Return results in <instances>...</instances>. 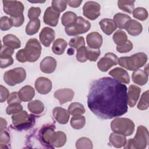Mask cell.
<instances>
[{
	"label": "cell",
	"instance_id": "cell-1",
	"mask_svg": "<svg viewBox=\"0 0 149 149\" xmlns=\"http://www.w3.org/2000/svg\"><path fill=\"white\" fill-rule=\"evenodd\" d=\"M127 87L109 77L94 80L87 95L90 110L101 119H111L127 112Z\"/></svg>",
	"mask_w": 149,
	"mask_h": 149
},
{
	"label": "cell",
	"instance_id": "cell-2",
	"mask_svg": "<svg viewBox=\"0 0 149 149\" xmlns=\"http://www.w3.org/2000/svg\"><path fill=\"white\" fill-rule=\"evenodd\" d=\"M149 133L147 127L143 125L137 127L135 136L129 139L123 146L125 149H144L148 144Z\"/></svg>",
	"mask_w": 149,
	"mask_h": 149
},
{
	"label": "cell",
	"instance_id": "cell-3",
	"mask_svg": "<svg viewBox=\"0 0 149 149\" xmlns=\"http://www.w3.org/2000/svg\"><path fill=\"white\" fill-rule=\"evenodd\" d=\"M147 55L143 52H137L130 56H122L118 58V63L129 70H135L143 67L147 61Z\"/></svg>",
	"mask_w": 149,
	"mask_h": 149
},
{
	"label": "cell",
	"instance_id": "cell-4",
	"mask_svg": "<svg viewBox=\"0 0 149 149\" xmlns=\"http://www.w3.org/2000/svg\"><path fill=\"white\" fill-rule=\"evenodd\" d=\"M134 123L126 118H115L111 122V130L116 133L126 136L132 135L134 131Z\"/></svg>",
	"mask_w": 149,
	"mask_h": 149
},
{
	"label": "cell",
	"instance_id": "cell-5",
	"mask_svg": "<svg viewBox=\"0 0 149 149\" xmlns=\"http://www.w3.org/2000/svg\"><path fill=\"white\" fill-rule=\"evenodd\" d=\"M34 116L27 113L26 111L13 114L12 116V124L14 127L18 130L29 129L34 123Z\"/></svg>",
	"mask_w": 149,
	"mask_h": 149
},
{
	"label": "cell",
	"instance_id": "cell-6",
	"mask_svg": "<svg viewBox=\"0 0 149 149\" xmlns=\"http://www.w3.org/2000/svg\"><path fill=\"white\" fill-rule=\"evenodd\" d=\"M4 81L10 86H14L24 81L26 78V72L22 67L15 68L5 72L3 76Z\"/></svg>",
	"mask_w": 149,
	"mask_h": 149
},
{
	"label": "cell",
	"instance_id": "cell-7",
	"mask_svg": "<svg viewBox=\"0 0 149 149\" xmlns=\"http://www.w3.org/2000/svg\"><path fill=\"white\" fill-rule=\"evenodd\" d=\"M41 46L36 38H30L26 42L24 51L27 61L34 62L37 61L41 53Z\"/></svg>",
	"mask_w": 149,
	"mask_h": 149
},
{
	"label": "cell",
	"instance_id": "cell-8",
	"mask_svg": "<svg viewBox=\"0 0 149 149\" xmlns=\"http://www.w3.org/2000/svg\"><path fill=\"white\" fill-rule=\"evenodd\" d=\"M90 27L91 24L88 20L81 16H79L73 24L65 28V31L69 36H74L86 33L90 29Z\"/></svg>",
	"mask_w": 149,
	"mask_h": 149
},
{
	"label": "cell",
	"instance_id": "cell-9",
	"mask_svg": "<svg viewBox=\"0 0 149 149\" xmlns=\"http://www.w3.org/2000/svg\"><path fill=\"white\" fill-rule=\"evenodd\" d=\"M3 12L10 17H19L23 15L24 6L17 1H2Z\"/></svg>",
	"mask_w": 149,
	"mask_h": 149
},
{
	"label": "cell",
	"instance_id": "cell-10",
	"mask_svg": "<svg viewBox=\"0 0 149 149\" xmlns=\"http://www.w3.org/2000/svg\"><path fill=\"white\" fill-rule=\"evenodd\" d=\"M100 5L95 1H87L83 6V15L87 19L94 20L100 16Z\"/></svg>",
	"mask_w": 149,
	"mask_h": 149
},
{
	"label": "cell",
	"instance_id": "cell-11",
	"mask_svg": "<svg viewBox=\"0 0 149 149\" xmlns=\"http://www.w3.org/2000/svg\"><path fill=\"white\" fill-rule=\"evenodd\" d=\"M118 63V58L113 53L108 52L105 54L97 63V67L101 72H107L111 67Z\"/></svg>",
	"mask_w": 149,
	"mask_h": 149
},
{
	"label": "cell",
	"instance_id": "cell-12",
	"mask_svg": "<svg viewBox=\"0 0 149 149\" xmlns=\"http://www.w3.org/2000/svg\"><path fill=\"white\" fill-rule=\"evenodd\" d=\"M60 13L55 10L52 6H49L45 10L43 20L45 24L51 27H55L58 23Z\"/></svg>",
	"mask_w": 149,
	"mask_h": 149
},
{
	"label": "cell",
	"instance_id": "cell-13",
	"mask_svg": "<svg viewBox=\"0 0 149 149\" xmlns=\"http://www.w3.org/2000/svg\"><path fill=\"white\" fill-rule=\"evenodd\" d=\"M35 88L41 94H47L52 90V84L51 81L47 77H38L35 81Z\"/></svg>",
	"mask_w": 149,
	"mask_h": 149
},
{
	"label": "cell",
	"instance_id": "cell-14",
	"mask_svg": "<svg viewBox=\"0 0 149 149\" xmlns=\"http://www.w3.org/2000/svg\"><path fill=\"white\" fill-rule=\"evenodd\" d=\"M54 97L57 99L60 105L71 101L74 95V92L70 88H61L58 89L54 93Z\"/></svg>",
	"mask_w": 149,
	"mask_h": 149
},
{
	"label": "cell",
	"instance_id": "cell-15",
	"mask_svg": "<svg viewBox=\"0 0 149 149\" xmlns=\"http://www.w3.org/2000/svg\"><path fill=\"white\" fill-rule=\"evenodd\" d=\"M55 37V31L49 27H44L39 34V39L41 43L46 47H49L54 41Z\"/></svg>",
	"mask_w": 149,
	"mask_h": 149
},
{
	"label": "cell",
	"instance_id": "cell-16",
	"mask_svg": "<svg viewBox=\"0 0 149 149\" xmlns=\"http://www.w3.org/2000/svg\"><path fill=\"white\" fill-rule=\"evenodd\" d=\"M57 62L51 56L45 57L40 63L41 71L44 73L50 74L53 73L56 68Z\"/></svg>",
	"mask_w": 149,
	"mask_h": 149
},
{
	"label": "cell",
	"instance_id": "cell-17",
	"mask_svg": "<svg viewBox=\"0 0 149 149\" xmlns=\"http://www.w3.org/2000/svg\"><path fill=\"white\" fill-rule=\"evenodd\" d=\"M141 93V88L134 84H131L128 88L127 93V105L133 108L137 102L140 94Z\"/></svg>",
	"mask_w": 149,
	"mask_h": 149
},
{
	"label": "cell",
	"instance_id": "cell-18",
	"mask_svg": "<svg viewBox=\"0 0 149 149\" xmlns=\"http://www.w3.org/2000/svg\"><path fill=\"white\" fill-rule=\"evenodd\" d=\"M109 74L116 80L124 84H129L130 77L127 72L120 68H115L109 72Z\"/></svg>",
	"mask_w": 149,
	"mask_h": 149
},
{
	"label": "cell",
	"instance_id": "cell-19",
	"mask_svg": "<svg viewBox=\"0 0 149 149\" xmlns=\"http://www.w3.org/2000/svg\"><path fill=\"white\" fill-rule=\"evenodd\" d=\"M86 41L88 47L92 49H99L103 42L102 36L97 31H94L87 34Z\"/></svg>",
	"mask_w": 149,
	"mask_h": 149
},
{
	"label": "cell",
	"instance_id": "cell-20",
	"mask_svg": "<svg viewBox=\"0 0 149 149\" xmlns=\"http://www.w3.org/2000/svg\"><path fill=\"white\" fill-rule=\"evenodd\" d=\"M52 114L54 119L60 124H66L69 120V113L68 111L59 107L54 108L52 110Z\"/></svg>",
	"mask_w": 149,
	"mask_h": 149
},
{
	"label": "cell",
	"instance_id": "cell-21",
	"mask_svg": "<svg viewBox=\"0 0 149 149\" xmlns=\"http://www.w3.org/2000/svg\"><path fill=\"white\" fill-rule=\"evenodd\" d=\"M66 135L62 131L54 132L51 136L49 146L51 147H61L63 146L66 142Z\"/></svg>",
	"mask_w": 149,
	"mask_h": 149
},
{
	"label": "cell",
	"instance_id": "cell-22",
	"mask_svg": "<svg viewBox=\"0 0 149 149\" xmlns=\"http://www.w3.org/2000/svg\"><path fill=\"white\" fill-rule=\"evenodd\" d=\"M125 29H126L128 34L130 36H137L141 33L143 26L137 20L131 19L126 24Z\"/></svg>",
	"mask_w": 149,
	"mask_h": 149
},
{
	"label": "cell",
	"instance_id": "cell-23",
	"mask_svg": "<svg viewBox=\"0 0 149 149\" xmlns=\"http://www.w3.org/2000/svg\"><path fill=\"white\" fill-rule=\"evenodd\" d=\"M101 30L107 36L111 35L117 29L114 21L111 19L105 18L101 20L99 22Z\"/></svg>",
	"mask_w": 149,
	"mask_h": 149
},
{
	"label": "cell",
	"instance_id": "cell-24",
	"mask_svg": "<svg viewBox=\"0 0 149 149\" xmlns=\"http://www.w3.org/2000/svg\"><path fill=\"white\" fill-rule=\"evenodd\" d=\"M19 97L22 101H30L35 95L34 88L30 85H26L22 87L18 92Z\"/></svg>",
	"mask_w": 149,
	"mask_h": 149
},
{
	"label": "cell",
	"instance_id": "cell-25",
	"mask_svg": "<svg viewBox=\"0 0 149 149\" xmlns=\"http://www.w3.org/2000/svg\"><path fill=\"white\" fill-rule=\"evenodd\" d=\"M55 127L54 125L44 126L40 131L39 136L41 141L45 144L49 146V141L52 135L54 133Z\"/></svg>",
	"mask_w": 149,
	"mask_h": 149
},
{
	"label": "cell",
	"instance_id": "cell-26",
	"mask_svg": "<svg viewBox=\"0 0 149 149\" xmlns=\"http://www.w3.org/2000/svg\"><path fill=\"white\" fill-rule=\"evenodd\" d=\"M148 74L145 73L144 70L140 69H138L133 71L132 79L133 81L139 86H143L145 85L148 79Z\"/></svg>",
	"mask_w": 149,
	"mask_h": 149
},
{
	"label": "cell",
	"instance_id": "cell-27",
	"mask_svg": "<svg viewBox=\"0 0 149 149\" xmlns=\"http://www.w3.org/2000/svg\"><path fill=\"white\" fill-rule=\"evenodd\" d=\"M109 140V143L115 148H121L123 147L127 142L125 136L115 132L111 133Z\"/></svg>",
	"mask_w": 149,
	"mask_h": 149
},
{
	"label": "cell",
	"instance_id": "cell-28",
	"mask_svg": "<svg viewBox=\"0 0 149 149\" xmlns=\"http://www.w3.org/2000/svg\"><path fill=\"white\" fill-rule=\"evenodd\" d=\"M3 45L14 49L21 47V42L19 38L14 34H8L5 35L2 39Z\"/></svg>",
	"mask_w": 149,
	"mask_h": 149
},
{
	"label": "cell",
	"instance_id": "cell-29",
	"mask_svg": "<svg viewBox=\"0 0 149 149\" xmlns=\"http://www.w3.org/2000/svg\"><path fill=\"white\" fill-rule=\"evenodd\" d=\"M131 20V17L124 13H117L113 16V21L116 26V27L120 29H125L127 23Z\"/></svg>",
	"mask_w": 149,
	"mask_h": 149
},
{
	"label": "cell",
	"instance_id": "cell-30",
	"mask_svg": "<svg viewBox=\"0 0 149 149\" xmlns=\"http://www.w3.org/2000/svg\"><path fill=\"white\" fill-rule=\"evenodd\" d=\"M67 45V42L64 39L57 38L53 43L52 47V52L56 55H61L64 53Z\"/></svg>",
	"mask_w": 149,
	"mask_h": 149
},
{
	"label": "cell",
	"instance_id": "cell-31",
	"mask_svg": "<svg viewBox=\"0 0 149 149\" xmlns=\"http://www.w3.org/2000/svg\"><path fill=\"white\" fill-rule=\"evenodd\" d=\"M27 107L30 112L36 115H40L44 110V105L40 100H36L30 101L27 104Z\"/></svg>",
	"mask_w": 149,
	"mask_h": 149
},
{
	"label": "cell",
	"instance_id": "cell-32",
	"mask_svg": "<svg viewBox=\"0 0 149 149\" xmlns=\"http://www.w3.org/2000/svg\"><path fill=\"white\" fill-rule=\"evenodd\" d=\"M40 27V20L39 19L30 20L26 27V33L27 35L32 36L36 34Z\"/></svg>",
	"mask_w": 149,
	"mask_h": 149
},
{
	"label": "cell",
	"instance_id": "cell-33",
	"mask_svg": "<svg viewBox=\"0 0 149 149\" xmlns=\"http://www.w3.org/2000/svg\"><path fill=\"white\" fill-rule=\"evenodd\" d=\"M77 16L75 13L72 11H68L64 13L61 17V23L65 27L73 24L77 20Z\"/></svg>",
	"mask_w": 149,
	"mask_h": 149
},
{
	"label": "cell",
	"instance_id": "cell-34",
	"mask_svg": "<svg viewBox=\"0 0 149 149\" xmlns=\"http://www.w3.org/2000/svg\"><path fill=\"white\" fill-rule=\"evenodd\" d=\"M69 113L72 116L80 115L85 113L86 109L83 104L81 103L75 102L70 104L68 109Z\"/></svg>",
	"mask_w": 149,
	"mask_h": 149
},
{
	"label": "cell",
	"instance_id": "cell-35",
	"mask_svg": "<svg viewBox=\"0 0 149 149\" xmlns=\"http://www.w3.org/2000/svg\"><path fill=\"white\" fill-rule=\"evenodd\" d=\"M70 125L71 126L76 130H79L82 129L86 124V118L84 116L76 115L73 116L70 119Z\"/></svg>",
	"mask_w": 149,
	"mask_h": 149
},
{
	"label": "cell",
	"instance_id": "cell-36",
	"mask_svg": "<svg viewBox=\"0 0 149 149\" xmlns=\"http://www.w3.org/2000/svg\"><path fill=\"white\" fill-rule=\"evenodd\" d=\"M135 1H123L119 0L118 1V6L120 9L131 14L134 10Z\"/></svg>",
	"mask_w": 149,
	"mask_h": 149
},
{
	"label": "cell",
	"instance_id": "cell-37",
	"mask_svg": "<svg viewBox=\"0 0 149 149\" xmlns=\"http://www.w3.org/2000/svg\"><path fill=\"white\" fill-rule=\"evenodd\" d=\"M112 38L115 44L119 46L123 45L127 41V36L124 31L118 30L113 34Z\"/></svg>",
	"mask_w": 149,
	"mask_h": 149
},
{
	"label": "cell",
	"instance_id": "cell-38",
	"mask_svg": "<svg viewBox=\"0 0 149 149\" xmlns=\"http://www.w3.org/2000/svg\"><path fill=\"white\" fill-rule=\"evenodd\" d=\"M93 147L91 140L86 137H80L76 142V148L77 149H92Z\"/></svg>",
	"mask_w": 149,
	"mask_h": 149
},
{
	"label": "cell",
	"instance_id": "cell-39",
	"mask_svg": "<svg viewBox=\"0 0 149 149\" xmlns=\"http://www.w3.org/2000/svg\"><path fill=\"white\" fill-rule=\"evenodd\" d=\"M133 16L140 21L146 20L148 17V12L144 8L137 7L133 10Z\"/></svg>",
	"mask_w": 149,
	"mask_h": 149
},
{
	"label": "cell",
	"instance_id": "cell-40",
	"mask_svg": "<svg viewBox=\"0 0 149 149\" xmlns=\"http://www.w3.org/2000/svg\"><path fill=\"white\" fill-rule=\"evenodd\" d=\"M148 93H149V91L147 90L142 94L141 98L139 100V102L137 104V108L143 111L148 109L149 107Z\"/></svg>",
	"mask_w": 149,
	"mask_h": 149
},
{
	"label": "cell",
	"instance_id": "cell-41",
	"mask_svg": "<svg viewBox=\"0 0 149 149\" xmlns=\"http://www.w3.org/2000/svg\"><path fill=\"white\" fill-rule=\"evenodd\" d=\"M69 45L70 47L77 49L83 46H85L84 38L82 36H77L73 37L70 40Z\"/></svg>",
	"mask_w": 149,
	"mask_h": 149
},
{
	"label": "cell",
	"instance_id": "cell-42",
	"mask_svg": "<svg viewBox=\"0 0 149 149\" xmlns=\"http://www.w3.org/2000/svg\"><path fill=\"white\" fill-rule=\"evenodd\" d=\"M67 1L65 0H54L52 1V7L58 12H63L67 7Z\"/></svg>",
	"mask_w": 149,
	"mask_h": 149
},
{
	"label": "cell",
	"instance_id": "cell-43",
	"mask_svg": "<svg viewBox=\"0 0 149 149\" xmlns=\"http://www.w3.org/2000/svg\"><path fill=\"white\" fill-rule=\"evenodd\" d=\"M101 54L100 49H92L87 48V58L91 62H95Z\"/></svg>",
	"mask_w": 149,
	"mask_h": 149
},
{
	"label": "cell",
	"instance_id": "cell-44",
	"mask_svg": "<svg viewBox=\"0 0 149 149\" xmlns=\"http://www.w3.org/2000/svg\"><path fill=\"white\" fill-rule=\"evenodd\" d=\"M10 140V136L9 133L5 129L1 130L0 132V148H3L5 147Z\"/></svg>",
	"mask_w": 149,
	"mask_h": 149
},
{
	"label": "cell",
	"instance_id": "cell-45",
	"mask_svg": "<svg viewBox=\"0 0 149 149\" xmlns=\"http://www.w3.org/2000/svg\"><path fill=\"white\" fill-rule=\"evenodd\" d=\"M13 26L10 18L8 16H2L0 20V29L2 31L9 30Z\"/></svg>",
	"mask_w": 149,
	"mask_h": 149
},
{
	"label": "cell",
	"instance_id": "cell-46",
	"mask_svg": "<svg viewBox=\"0 0 149 149\" xmlns=\"http://www.w3.org/2000/svg\"><path fill=\"white\" fill-rule=\"evenodd\" d=\"M76 59L80 62H85L87 61V47L83 46L77 49Z\"/></svg>",
	"mask_w": 149,
	"mask_h": 149
},
{
	"label": "cell",
	"instance_id": "cell-47",
	"mask_svg": "<svg viewBox=\"0 0 149 149\" xmlns=\"http://www.w3.org/2000/svg\"><path fill=\"white\" fill-rule=\"evenodd\" d=\"M23 111V107L20 104H13L8 105L6 109V113L8 115H13Z\"/></svg>",
	"mask_w": 149,
	"mask_h": 149
},
{
	"label": "cell",
	"instance_id": "cell-48",
	"mask_svg": "<svg viewBox=\"0 0 149 149\" xmlns=\"http://www.w3.org/2000/svg\"><path fill=\"white\" fill-rule=\"evenodd\" d=\"M133 45L132 42L130 41L127 40L123 45L117 46L116 49L117 51L119 53H127L133 49Z\"/></svg>",
	"mask_w": 149,
	"mask_h": 149
},
{
	"label": "cell",
	"instance_id": "cell-49",
	"mask_svg": "<svg viewBox=\"0 0 149 149\" xmlns=\"http://www.w3.org/2000/svg\"><path fill=\"white\" fill-rule=\"evenodd\" d=\"M1 68H6L13 63V59L12 56H0Z\"/></svg>",
	"mask_w": 149,
	"mask_h": 149
},
{
	"label": "cell",
	"instance_id": "cell-50",
	"mask_svg": "<svg viewBox=\"0 0 149 149\" xmlns=\"http://www.w3.org/2000/svg\"><path fill=\"white\" fill-rule=\"evenodd\" d=\"M22 102V100H20L19 94L17 92L14 91L11 93L8 99H7V103L8 105L13 104H20Z\"/></svg>",
	"mask_w": 149,
	"mask_h": 149
},
{
	"label": "cell",
	"instance_id": "cell-51",
	"mask_svg": "<svg viewBox=\"0 0 149 149\" xmlns=\"http://www.w3.org/2000/svg\"><path fill=\"white\" fill-rule=\"evenodd\" d=\"M41 9L39 7H31L28 11V17L30 20L37 19L41 14Z\"/></svg>",
	"mask_w": 149,
	"mask_h": 149
},
{
	"label": "cell",
	"instance_id": "cell-52",
	"mask_svg": "<svg viewBox=\"0 0 149 149\" xmlns=\"http://www.w3.org/2000/svg\"><path fill=\"white\" fill-rule=\"evenodd\" d=\"M14 49L1 44L0 56H12L14 53Z\"/></svg>",
	"mask_w": 149,
	"mask_h": 149
},
{
	"label": "cell",
	"instance_id": "cell-53",
	"mask_svg": "<svg viewBox=\"0 0 149 149\" xmlns=\"http://www.w3.org/2000/svg\"><path fill=\"white\" fill-rule=\"evenodd\" d=\"M0 91H1V97H0V102H5L8 98L9 95V90L3 86L1 84L0 86Z\"/></svg>",
	"mask_w": 149,
	"mask_h": 149
},
{
	"label": "cell",
	"instance_id": "cell-54",
	"mask_svg": "<svg viewBox=\"0 0 149 149\" xmlns=\"http://www.w3.org/2000/svg\"><path fill=\"white\" fill-rule=\"evenodd\" d=\"M10 18L12 22L13 26L16 27L21 26L24 21V17L23 15L19 17H10Z\"/></svg>",
	"mask_w": 149,
	"mask_h": 149
},
{
	"label": "cell",
	"instance_id": "cell-55",
	"mask_svg": "<svg viewBox=\"0 0 149 149\" xmlns=\"http://www.w3.org/2000/svg\"><path fill=\"white\" fill-rule=\"evenodd\" d=\"M16 58L19 62L22 63H24L26 62H27L26 55H25V53L24 51V49H20L17 52V53L16 54Z\"/></svg>",
	"mask_w": 149,
	"mask_h": 149
},
{
	"label": "cell",
	"instance_id": "cell-56",
	"mask_svg": "<svg viewBox=\"0 0 149 149\" xmlns=\"http://www.w3.org/2000/svg\"><path fill=\"white\" fill-rule=\"evenodd\" d=\"M68 5H69V6L72 7V8H77L79 7L81 3H82V1H72V0H69L66 1Z\"/></svg>",
	"mask_w": 149,
	"mask_h": 149
},
{
	"label": "cell",
	"instance_id": "cell-57",
	"mask_svg": "<svg viewBox=\"0 0 149 149\" xmlns=\"http://www.w3.org/2000/svg\"><path fill=\"white\" fill-rule=\"evenodd\" d=\"M6 126H7L6 120L3 118H1V126H0L1 130L5 129L6 127Z\"/></svg>",
	"mask_w": 149,
	"mask_h": 149
},
{
	"label": "cell",
	"instance_id": "cell-58",
	"mask_svg": "<svg viewBox=\"0 0 149 149\" xmlns=\"http://www.w3.org/2000/svg\"><path fill=\"white\" fill-rule=\"evenodd\" d=\"M148 64H147L146 68H144V71L145 72V73H147V74H148Z\"/></svg>",
	"mask_w": 149,
	"mask_h": 149
}]
</instances>
